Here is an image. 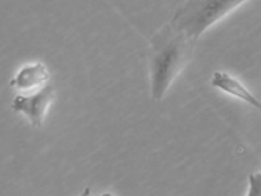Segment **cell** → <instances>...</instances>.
<instances>
[{
	"mask_svg": "<svg viewBox=\"0 0 261 196\" xmlns=\"http://www.w3.org/2000/svg\"><path fill=\"white\" fill-rule=\"evenodd\" d=\"M195 40L170 25L153 35L149 46L152 100L161 101L194 51Z\"/></svg>",
	"mask_w": 261,
	"mask_h": 196,
	"instance_id": "obj_1",
	"label": "cell"
},
{
	"mask_svg": "<svg viewBox=\"0 0 261 196\" xmlns=\"http://www.w3.org/2000/svg\"><path fill=\"white\" fill-rule=\"evenodd\" d=\"M247 0H187L174 14L171 26L187 38L200 35Z\"/></svg>",
	"mask_w": 261,
	"mask_h": 196,
	"instance_id": "obj_2",
	"label": "cell"
},
{
	"mask_svg": "<svg viewBox=\"0 0 261 196\" xmlns=\"http://www.w3.org/2000/svg\"><path fill=\"white\" fill-rule=\"evenodd\" d=\"M54 96H56L54 87L51 85H46L34 94L15 97L11 108L14 112L27 116L34 127H42L46 114L54 100Z\"/></svg>",
	"mask_w": 261,
	"mask_h": 196,
	"instance_id": "obj_3",
	"label": "cell"
},
{
	"mask_svg": "<svg viewBox=\"0 0 261 196\" xmlns=\"http://www.w3.org/2000/svg\"><path fill=\"white\" fill-rule=\"evenodd\" d=\"M212 85L220 89V90L231 94V96L241 98V100L247 102V104H250V105H253L257 109L261 108L260 101L257 100L256 97L253 96L252 93L247 90L241 81L237 80L235 77L231 76L227 72H214L213 77H212Z\"/></svg>",
	"mask_w": 261,
	"mask_h": 196,
	"instance_id": "obj_4",
	"label": "cell"
},
{
	"mask_svg": "<svg viewBox=\"0 0 261 196\" xmlns=\"http://www.w3.org/2000/svg\"><path fill=\"white\" fill-rule=\"evenodd\" d=\"M48 77H50V72L44 64H31L19 69L17 76L10 81V87L18 89V90H28V89L46 83Z\"/></svg>",
	"mask_w": 261,
	"mask_h": 196,
	"instance_id": "obj_5",
	"label": "cell"
},
{
	"mask_svg": "<svg viewBox=\"0 0 261 196\" xmlns=\"http://www.w3.org/2000/svg\"><path fill=\"white\" fill-rule=\"evenodd\" d=\"M250 182V188H249V193L247 196H261V174H252L249 178Z\"/></svg>",
	"mask_w": 261,
	"mask_h": 196,
	"instance_id": "obj_6",
	"label": "cell"
},
{
	"mask_svg": "<svg viewBox=\"0 0 261 196\" xmlns=\"http://www.w3.org/2000/svg\"><path fill=\"white\" fill-rule=\"evenodd\" d=\"M90 195H91V189H90V188H86L81 196H90Z\"/></svg>",
	"mask_w": 261,
	"mask_h": 196,
	"instance_id": "obj_7",
	"label": "cell"
},
{
	"mask_svg": "<svg viewBox=\"0 0 261 196\" xmlns=\"http://www.w3.org/2000/svg\"><path fill=\"white\" fill-rule=\"evenodd\" d=\"M101 196H114V195H111V193H102V195H101Z\"/></svg>",
	"mask_w": 261,
	"mask_h": 196,
	"instance_id": "obj_8",
	"label": "cell"
}]
</instances>
